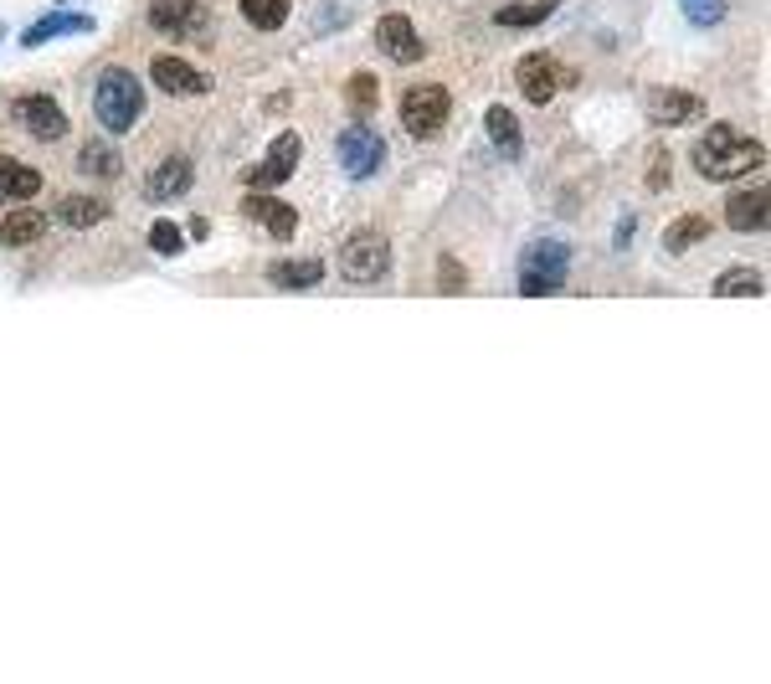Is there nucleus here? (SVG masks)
<instances>
[{
	"label": "nucleus",
	"instance_id": "2eb2a0df",
	"mask_svg": "<svg viewBox=\"0 0 771 684\" xmlns=\"http://www.w3.org/2000/svg\"><path fill=\"white\" fill-rule=\"evenodd\" d=\"M242 212L253 216V222H263V232L279 242H289L293 232H299V212H293L289 202H279V196H267V190H253V196L242 202Z\"/></svg>",
	"mask_w": 771,
	"mask_h": 684
},
{
	"label": "nucleus",
	"instance_id": "1a4fd4ad",
	"mask_svg": "<svg viewBox=\"0 0 771 684\" xmlns=\"http://www.w3.org/2000/svg\"><path fill=\"white\" fill-rule=\"evenodd\" d=\"M299 155H304V139L293 135H279L273 139V149H267V160L257 165V170H247V186L253 190H273V186H283L293 170H299Z\"/></svg>",
	"mask_w": 771,
	"mask_h": 684
},
{
	"label": "nucleus",
	"instance_id": "9b49d317",
	"mask_svg": "<svg viewBox=\"0 0 771 684\" xmlns=\"http://www.w3.org/2000/svg\"><path fill=\"white\" fill-rule=\"evenodd\" d=\"M375 47H381L391 62H422V31L412 27V16H381V27H375Z\"/></svg>",
	"mask_w": 771,
	"mask_h": 684
},
{
	"label": "nucleus",
	"instance_id": "cd10ccee",
	"mask_svg": "<svg viewBox=\"0 0 771 684\" xmlns=\"http://www.w3.org/2000/svg\"><path fill=\"white\" fill-rule=\"evenodd\" d=\"M705 237H710L705 216H679L674 227L664 232V247H668V253H684V247H694V242H705Z\"/></svg>",
	"mask_w": 771,
	"mask_h": 684
},
{
	"label": "nucleus",
	"instance_id": "0eeeda50",
	"mask_svg": "<svg viewBox=\"0 0 771 684\" xmlns=\"http://www.w3.org/2000/svg\"><path fill=\"white\" fill-rule=\"evenodd\" d=\"M149 27L165 37H201L212 27V16L201 0H149Z\"/></svg>",
	"mask_w": 771,
	"mask_h": 684
},
{
	"label": "nucleus",
	"instance_id": "f8f14e48",
	"mask_svg": "<svg viewBox=\"0 0 771 684\" xmlns=\"http://www.w3.org/2000/svg\"><path fill=\"white\" fill-rule=\"evenodd\" d=\"M648 119L653 124H694V119H705V98L690 94V88H653L648 94Z\"/></svg>",
	"mask_w": 771,
	"mask_h": 684
},
{
	"label": "nucleus",
	"instance_id": "393cba45",
	"mask_svg": "<svg viewBox=\"0 0 771 684\" xmlns=\"http://www.w3.org/2000/svg\"><path fill=\"white\" fill-rule=\"evenodd\" d=\"M78 170L82 175H94V180H119L124 160H119V149H108V145H88L78 155Z\"/></svg>",
	"mask_w": 771,
	"mask_h": 684
},
{
	"label": "nucleus",
	"instance_id": "ddd939ff",
	"mask_svg": "<svg viewBox=\"0 0 771 684\" xmlns=\"http://www.w3.org/2000/svg\"><path fill=\"white\" fill-rule=\"evenodd\" d=\"M515 82H519V94L530 98V104H550L560 88V72H556V57L546 52H530V57H519V68H515Z\"/></svg>",
	"mask_w": 771,
	"mask_h": 684
},
{
	"label": "nucleus",
	"instance_id": "a878e982",
	"mask_svg": "<svg viewBox=\"0 0 771 684\" xmlns=\"http://www.w3.org/2000/svg\"><path fill=\"white\" fill-rule=\"evenodd\" d=\"M757 294H767V279L757 268H731L715 283V299H757Z\"/></svg>",
	"mask_w": 771,
	"mask_h": 684
},
{
	"label": "nucleus",
	"instance_id": "39448f33",
	"mask_svg": "<svg viewBox=\"0 0 771 684\" xmlns=\"http://www.w3.org/2000/svg\"><path fill=\"white\" fill-rule=\"evenodd\" d=\"M340 273L350 283H375L391 273V242L381 232H355V237L340 247Z\"/></svg>",
	"mask_w": 771,
	"mask_h": 684
},
{
	"label": "nucleus",
	"instance_id": "20e7f679",
	"mask_svg": "<svg viewBox=\"0 0 771 684\" xmlns=\"http://www.w3.org/2000/svg\"><path fill=\"white\" fill-rule=\"evenodd\" d=\"M448 114H452V98L438 82H417V88L401 94V124H407L412 139H438L448 129Z\"/></svg>",
	"mask_w": 771,
	"mask_h": 684
},
{
	"label": "nucleus",
	"instance_id": "7ed1b4c3",
	"mask_svg": "<svg viewBox=\"0 0 771 684\" xmlns=\"http://www.w3.org/2000/svg\"><path fill=\"white\" fill-rule=\"evenodd\" d=\"M566 263H572V247L556 237H540L519 253V294L525 299H540V294H556L566 283Z\"/></svg>",
	"mask_w": 771,
	"mask_h": 684
},
{
	"label": "nucleus",
	"instance_id": "4468645a",
	"mask_svg": "<svg viewBox=\"0 0 771 684\" xmlns=\"http://www.w3.org/2000/svg\"><path fill=\"white\" fill-rule=\"evenodd\" d=\"M767 216H771V196L761 186L731 190V202H725V222H731V232L757 237V232H767Z\"/></svg>",
	"mask_w": 771,
	"mask_h": 684
},
{
	"label": "nucleus",
	"instance_id": "dca6fc26",
	"mask_svg": "<svg viewBox=\"0 0 771 684\" xmlns=\"http://www.w3.org/2000/svg\"><path fill=\"white\" fill-rule=\"evenodd\" d=\"M191 180H196V170H191L186 155H170V160L160 165V170L145 180V196L149 202H175V196H186Z\"/></svg>",
	"mask_w": 771,
	"mask_h": 684
},
{
	"label": "nucleus",
	"instance_id": "5701e85b",
	"mask_svg": "<svg viewBox=\"0 0 771 684\" xmlns=\"http://www.w3.org/2000/svg\"><path fill=\"white\" fill-rule=\"evenodd\" d=\"M484 129H489V139H494L499 149H505V155H519V149H525L519 119L509 114V108H489V114H484Z\"/></svg>",
	"mask_w": 771,
	"mask_h": 684
},
{
	"label": "nucleus",
	"instance_id": "9d476101",
	"mask_svg": "<svg viewBox=\"0 0 771 684\" xmlns=\"http://www.w3.org/2000/svg\"><path fill=\"white\" fill-rule=\"evenodd\" d=\"M149 78L160 82V88H165L170 98H201L206 88H212V78H206V72L191 68L186 57H170V52L149 62Z\"/></svg>",
	"mask_w": 771,
	"mask_h": 684
},
{
	"label": "nucleus",
	"instance_id": "bb28decb",
	"mask_svg": "<svg viewBox=\"0 0 771 684\" xmlns=\"http://www.w3.org/2000/svg\"><path fill=\"white\" fill-rule=\"evenodd\" d=\"M242 16L257 31H279L289 21V0H242Z\"/></svg>",
	"mask_w": 771,
	"mask_h": 684
},
{
	"label": "nucleus",
	"instance_id": "f03ea898",
	"mask_svg": "<svg viewBox=\"0 0 771 684\" xmlns=\"http://www.w3.org/2000/svg\"><path fill=\"white\" fill-rule=\"evenodd\" d=\"M94 108L108 135H129L134 124H139V114H145V88H139V78L129 68H104Z\"/></svg>",
	"mask_w": 771,
	"mask_h": 684
},
{
	"label": "nucleus",
	"instance_id": "f257e3e1",
	"mask_svg": "<svg viewBox=\"0 0 771 684\" xmlns=\"http://www.w3.org/2000/svg\"><path fill=\"white\" fill-rule=\"evenodd\" d=\"M761 165H767V145L735 135L731 124H710V135L694 145V170L705 180H745Z\"/></svg>",
	"mask_w": 771,
	"mask_h": 684
},
{
	"label": "nucleus",
	"instance_id": "423d86ee",
	"mask_svg": "<svg viewBox=\"0 0 771 684\" xmlns=\"http://www.w3.org/2000/svg\"><path fill=\"white\" fill-rule=\"evenodd\" d=\"M340 170L350 175V180H371L375 170H381V160H386V139L375 135L371 124L365 119H355L350 129H340Z\"/></svg>",
	"mask_w": 771,
	"mask_h": 684
},
{
	"label": "nucleus",
	"instance_id": "a211bd4d",
	"mask_svg": "<svg viewBox=\"0 0 771 684\" xmlns=\"http://www.w3.org/2000/svg\"><path fill=\"white\" fill-rule=\"evenodd\" d=\"M37 190H41V175L31 165L0 155V202H31Z\"/></svg>",
	"mask_w": 771,
	"mask_h": 684
},
{
	"label": "nucleus",
	"instance_id": "412c9836",
	"mask_svg": "<svg viewBox=\"0 0 771 684\" xmlns=\"http://www.w3.org/2000/svg\"><path fill=\"white\" fill-rule=\"evenodd\" d=\"M52 216L62 227H98L108 216V202H98V196H62V202L52 206Z\"/></svg>",
	"mask_w": 771,
	"mask_h": 684
},
{
	"label": "nucleus",
	"instance_id": "7c9ffc66",
	"mask_svg": "<svg viewBox=\"0 0 771 684\" xmlns=\"http://www.w3.org/2000/svg\"><path fill=\"white\" fill-rule=\"evenodd\" d=\"M668 170H674V165H668V149H658V155H653V165H648V190H664L668 186Z\"/></svg>",
	"mask_w": 771,
	"mask_h": 684
},
{
	"label": "nucleus",
	"instance_id": "b1692460",
	"mask_svg": "<svg viewBox=\"0 0 771 684\" xmlns=\"http://www.w3.org/2000/svg\"><path fill=\"white\" fill-rule=\"evenodd\" d=\"M345 98H350V114L355 119H371L375 108H381V82H375V72H355L345 82Z\"/></svg>",
	"mask_w": 771,
	"mask_h": 684
},
{
	"label": "nucleus",
	"instance_id": "c756f323",
	"mask_svg": "<svg viewBox=\"0 0 771 684\" xmlns=\"http://www.w3.org/2000/svg\"><path fill=\"white\" fill-rule=\"evenodd\" d=\"M180 227H175V222H155V227H149V247H155V253L160 257H170V253H180Z\"/></svg>",
	"mask_w": 771,
	"mask_h": 684
},
{
	"label": "nucleus",
	"instance_id": "2f4dec72",
	"mask_svg": "<svg viewBox=\"0 0 771 684\" xmlns=\"http://www.w3.org/2000/svg\"><path fill=\"white\" fill-rule=\"evenodd\" d=\"M438 268H442V289H448V294H458V289H463V268H458V257H442V263H438Z\"/></svg>",
	"mask_w": 771,
	"mask_h": 684
},
{
	"label": "nucleus",
	"instance_id": "f3484780",
	"mask_svg": "<svg viewBox=\"0 0 771 684\" xmlns=\"http://www.w3.org/2000/svg\"><path fill=\"white\" fill-rule=\"evenodd\" d=\"M72 31H94V16L52 11V16H41L37 27L21 31V41H27V47H41V41H52V37H72Z\"/></svg>",
	"mask_w": 771,
	"mask_h": 684
},
{
	"label": "nucleus",
	"instance_id": "aec40b11",
	"mask_svg": "<svg viewBox=\"0 0 771 684\" xmlns=\"http://www.w3.org/2000/svg\"><path fill=\"white\" fill-rule=\"evenodd\" d=\"M560 0H525V6H499L494 11V27L505 31H530V27H546V16L556 11Z\"/></svg>",
	"mask_w": 771,
	"mask_h": 684
},
{
	"label": "nucleus",
	"instance_id": "4be33fe9",
	"mask_svg": "<svg viewBox=\"0 0 771 684\" xmlns=\"http://www.w3.org/2000/svg\"><path fill=\"white\" fill-rule=\"evenodd\" d=\"M41 232H47V216L41 212H16L0 222V242H6V247H31Z\"/></svg>",
	"mask_w": 771,
	"mask_h": 684
},
{
	"label": "nucleus",
	"instance_id": "c85d7f7f",
	"mask_svg": "<svg viewBox=\"0 0 771 684\" xmlns=\"http://www.w3.org/2000/svg\"><path fill=\"white\" fill-rule=\"evenodd\" d=\"M684 6V16H690L694 27H715L720 16H725V0H679Z\"/></svg>",
	"mask_w": 771,
	"mask_h": 684
},
{
	"label": "nucleus",
	"instance_id": "6e6552de",
	"mask_svg": "<svg viewBox=\"0 0 771 684\" xmlns=\"http://www.w3.org/2000/svg\"><path fill=\"white\" fill-rule=\"evenodd\" d=\"M16 119L27 124V135L41 139V145H52V139L67 135V114H62V104H57L52 94H27L21 104H16Z\"/></svg>",
	"mask_w": 771,
	"mask_h": 684
},
{
	"label": "nucleus",
	"instance_id": "6ab92c4d",
	"mask_svg": "<svg viewBox=\"0 0 771 684\" xmlns=\"http://www.w3.org/2000/svg\"><path fill=\"white\" fill-rule=\"evenodd\" d=\"M324 279V263L320 257H283L267 268V283H279V289H314Z\"/></svg>",
	"mask_w": 771,
	"mask_h": 684
}]
</instances>
